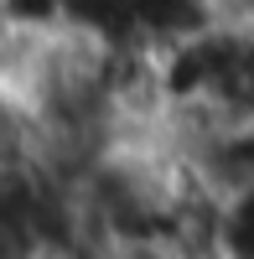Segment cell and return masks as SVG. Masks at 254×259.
<instances>
[{"instance_id":"6da1fadb","label":"cell","mask_w":254,"mask_h":259,"mask_svg":"<svg viewBox=\"0 0 254 259\" xmlns=\"http://www.w3.org/2000/svg\"><path fill=\"white\" fill-rule=\"evenodd\" d=\"M0 26L6 36L52 41L78 26V0H0Z\"/></svg>"}]
</instances>
